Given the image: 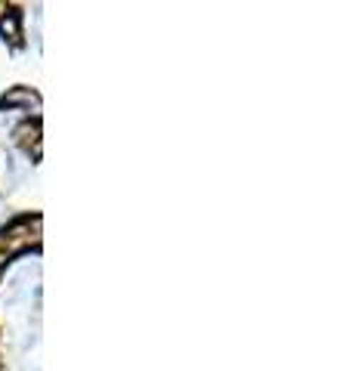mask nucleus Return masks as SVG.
Wrapping results in <instances>:
<instances>
[{"label":"nucleus","mask_w":352,"mask_h":371,"mask_svg":"<svg viewBox=\"0 0 352 371\" xmlns=\"http://www.w3.org/2000/svg\"><path fill=\"white\" fill-rule=\"evenodd\" d=\"M0 31L9 34V37H19V16L9 13V19H4V22H0Z\"/></svg>","instance_id":"1"}]
</instances>
